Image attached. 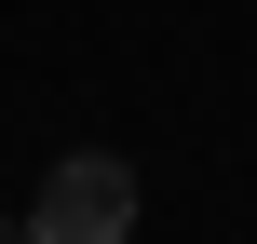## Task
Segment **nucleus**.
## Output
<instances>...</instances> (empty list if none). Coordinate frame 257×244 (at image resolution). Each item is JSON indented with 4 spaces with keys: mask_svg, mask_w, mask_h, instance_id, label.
<instances>
[{
    "mask_svg": "<svg viewBox=\"0 0 257 244\" xmlns=\"http://www.w3.org/2000/svg\"><path fill=\"white\" fill-rule=\"evenodd\" d=\"M136 231V163L122 149H68L27 204V244H122Z\"/></svg>",
    "mask_w": 257,
    "mask_h": 244,
    "instance_id": "obj_1",
    "label": "nucleus"
},
{
    "mask_svg": "<svg viewBox=\"0 0 257 244\" xmlns=\"http://www.w3.org/2000/svg\"><path fill=\"white\" fill-rule=\"evenodd\" d=\"M0 244H27V217H0Z\"/></svg>",
    "mask_w": 257,
    "mask_h": 244,
    "instance_id": "obj_2",
    "label": "nucleus"
}]
</instances>
